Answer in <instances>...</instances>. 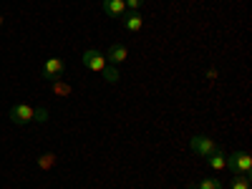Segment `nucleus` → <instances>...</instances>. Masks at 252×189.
<instances>
[{
  "label": "nucleus",
  "mask_w": 252,
  "mask_h": 189,
  "mask_svg": "<svg viewBox=\"0 0 252 189\" xmlns=\"http://www.w3.org/2000/svg\"><path fill=\"white\" fill-rule=\"evenodd\" d=\"M63 71H66V63H63L61 58H48L43 63V78L46 81H58L63 76Z\"/></svg>",
  "instance_id": "20e7f679"
},
{
  "label": "nucleus",
  "mask_w": 252,
  "mask_h": 189,
  "mask_svg": "<svg viewBox=\"0 0 252 189\" xmlns=\"http://www.w3.org/2000/svg\"><path fill=\"white\" fill-rule=\"evenodd\" d=\"M101 73H103V78H106L109 83H116V81H119V71H116V66H106Z\"/></svg>",
  "instance_id": "f8f14e48"
},
{
  "label": "nucleus",
  "mask_w": 252,
  "mask_h": 189,
  "mask_svg": "<svg viewBox=\"0 0 252 189\" xmlns=\"http://www.w3.org/2000/svg\"><path fill=\"white\" fill-rule=\"evenodd\" d=\"M121 20H124V28L129 31V33H139L144 28V15L139 10H126L121 15Z\"/></svg>",
  "instance_id": "39448f33"
},
{
  "label": "nucleus",
  "mask_w": 252,
  "mask_h": 189,
  "mask_svg": "<svg viewBox=\"0 0 252 189\" xmlns=\"http://www.w3.org/2000/svg\"><path fill=\"white\" fill-rule=\"evenodd\" d=\"M101 8H103V13L111 15V18H121L126 13V3H124V0H103Z\"/></svg>",
  "instance_id": "0eeeda50"
},
{
  "label": "nucleus",
  "mask_w": 252,
  "mask_h": 189,
  "mask_svg": "<svg viewBox=\"0 0 252 189\" xmlns=\"http://www.w3.org/2000/svg\"><path fill=\"white\" fill-rule=\"evenodd\" d=\"M229 189H250V177H232Z\"/></svg>",
  "instance_id": "9b49d317"
},
{
  "label": "nucleus",
  "mask_w": 252,
  "mask_h": 189,
  "mask_svg": "<svg viewBox=\"0 0 252 189\" xmlns=\"http://www.w3.org/2000/svg\"><path fill=\"white\" fill-rule=\"evenodd\" d=\"M33 119L46 121V119H48V111H46V109H38V111H35L33 106H28V103H18V106L10 109V121L18 124V126H23V124L33 121Z\"/></svg>",
  "instance_id": "f257e3e1"
},
{
  "label": "nucleus",
  "mask_w": 252,
  "mask_h": 189,
  "mask_svg": "<svg viewBox=\"0 0 252 189\" xmlns=\"http://www.w3.org/2000/svg\"><path fill=\"white\" fill-rule=\"evenodd\" d=\"M192 189H222L220 179H202L199 184H192Z\"/></svg>",
  "instance_id": "9d476101"
},
{
  "label": "nucleus",
  "mask_w": 252,
  "mask_h": 189,
  "mask_svg": "<svg viewBox=\"0 0 252 189\" xmlns=\"http://www.w3.org/2000/svg\"><path fill=\"white\" fill-rule=\"evenodd\" d=\"M124 3H126V10H139L144 0H124Z\"/></svg>",
  "instance_id": "4468645a"
},
{
  "label": "nucleus",
  "mask_w": 252,
  "mask_h": 189,
  "mask_svg": "<svg viewBox=\"0 0 252 189\" xmlns=\"http://www.w3.org/2000/svg\"><path fill=\"white\" fill-rule=\"evenodd\" d=\"M227 169L235 177H252V157L247 152H235L227 157Z\"/></svg>",
  "instance_id": "f03ea898"
},
{
  "label": "nucleus",
  "mask_w": 252,
  "mask_h": 189,
  "mask_svg": "<svg viewBox=\"0 0 252 189\" xmlns=\"http://www.w3.org/2000/svg\"><path fill=\"white\" fill-rule=\"evenodd\" d=\"M56 157L53 154H43V159H40V166H51V161H53Z\"/></svg>",
  "instance_id": "2eb2a0df"
},
{
  "label": "nucleus",
  "mask_w": 252,
  "mask_h": 189,
  "mask_svg": "<svg viewBox=\"0 0 252 189\" xmlns=\"http://www.w3.org/2000/svg\"><path fill=\"white\" fill-rule=\"evenodd\" d=\"M81 61H83V66H86L89 71H94V73H101L103 68L109 66V61H106V56L103 53H98V51H83V56H81Z\"/></svg>",
  "instance_id": "7ed1b4c3"
},
{
  "label": "nucleus",
  "mask_w": 252,
  "mask_h": 189,
  "mask_svg": "<svg viewBox=\"0 0 252 189\" xmlns=\"http://www.w3.org/2000/svg\"><path fill=\"white\" fill-rule=\"evenodd\" d=\"M217 149V144L209 139V136H194L192 139V152L197 154V157H209Z\"/></svg>",
  "instance_id": "423d86ee"
},
{
  "label": "nucleus",
  "mask_w": 252,
  "mask_h": 189,
  "mask_svg": "<svg viewBox=\"0 0 252 189\" xmlns=\"http://www.w3.org/2000/svg\"><path fill=\"white\" fill-rule=\"evenodd\" d=\"M207 164L212 166L215 172H222V169H227V157H224V152L220 149V146H217V149H215L212 154L207 157Z\"/></svg>",
  "instance_id": "1a4fd4ad"
},
{
  "label": "nucleus",
  "mask_w": 252,
  "mask_h": 189,
  "mask_svg": "<svg viewBox=\"0 0 252 189\" xmlns=\"http://www.w3.org/2000/svg\"><path fill=\"white\" fill-rule=\"evenodd\" d=\"M58 81H61V78H58ZM58 81L53 83V91H56V94H71V86H66V83H58Z\"/></svg>",
  "instance_id": "ddd939ff"
},
{
  "label": "nucleus",
  "mask_w": 252,
  "mask_h": 189,
  "mask_svg": "<svg viewBox=\"0 0 252 189\" xmlns=\"http://www.w3.org/2000/svg\"><path fill=\"white\" fill-rule=\"evenodd\" d=\"M126 58H129V51H126L124 43H114V46L106 51V61H111L114 66H116V63H124Z\"/></svg>",
  "instance_id": "6e6552de"
},
{
  "label": "nucleus",
  "mask_w": 252,
  "mask_h": 189,
  "mask_svg": "<svg viewBox=\"0 0 252 189\" xmlns=\"http://www.w3.org/2000/svg\"><path fill=\"white\" fill-rule=\"evenodd\" d=\"M3 20H5V18H3V15H0V26H3Z\"/></svg>",
  "instance_id": "dca6fc26"
}]
</instances>
